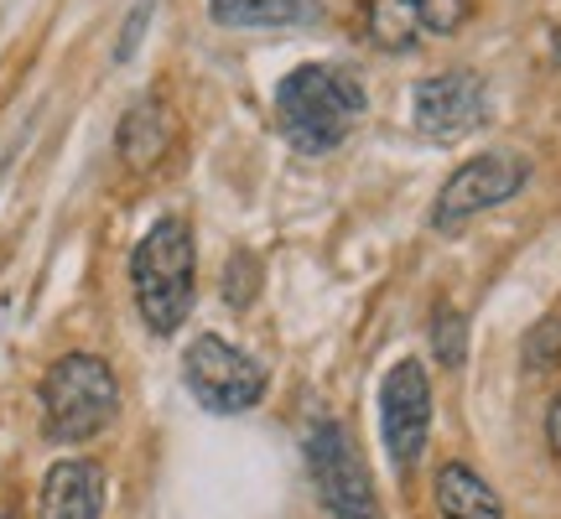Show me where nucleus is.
Instances as JSON below:
<instances>
[{
	"label": "nucleus",
	"instance_id": "nucleus-19",
	"mask_svg": "<svg viewBox=\"0 0 561 519\" xmlns=\"http://www.w3.org/2000/svg\"><path fill=\"white\" fill-rule=\"evenodd\" d=\"M551 58L561 62V32H557V37H551Z\"/></svg>",
	"mask_w": 561,
	"mask_h": 519
},
{
	"label": "nucleus",
	"instance_id": "nucleus-4",
	"mask_svg": "<svg viewBox=\"0 0 561 519\" xmlns=\"http://www.w3.org/2000/svg\"><path fill=\"white\" fill-rule=\"evenodd\" d=\"M301 452H307V473H312L318 504L328 515L380 519V494H375V478H369V462H364L359 441L343 420H312L307 437H301Z\"/></svg>",
	"mask_w": 561,
	"mask_h": 519
},
{
	"label": "nucleus",
	"instance_id": "nucleus-13",
	"mask_svg": "<svg viewBox=\"0 0 561 519\" xmlns=\"http://www.w3.org/2000/svg\"><path fill=\"white\" fill-rule=\"evenodd\" d=\"M432 494H437L442 519H504V499L494 494V483L473 473L468 462H442Z\"/></svg>",
	"mask_w": 561,
	"mask_h": 519
},
{
	"label": "nucleus",
	"instance_id": "nucleus-7",
	"mask_svg": "<svg viewBox=\"0 0 561 519\" xmlns=\"http://www.w3.org/2000/svg\"><path fill=\"white\" fill-rule=\"evenodd\" d=\"M380 431L396 473H411L426 452V437H432V380H426L421 359L390 364V374L380 384Z\"/></svg>",
	"mask_w": 561,
	"mask_h": 519
},
{
	"label": "nucleus",
	"instance_id": "nucleus-17",
	"mask_svg": "<svg viewBox=\"0 0 561 519\" xmlns=\"http://www.w3.org/2000/svg\"><path fill=\"white\" fill-rule=\"evenodd\" d=\"M151 16H157V0H136V11L125 16L121 42H115V62H130V58H136V47L146 42V26H151Z\"/></svg>",
	"mask_w": 561,
	"mask_h": 519
},
{
	"label": "nucleus",
	"instance_id": "nucleus-9",
	"mask_svg": "<svg viewBox=\"0 0 561 519\" xmlns=\"http://www.w3.org/2000/svg\"><path fill=\"white\" fill-rule=\"evenodd\" d=\"M473 16V0H364V37L380 53H411L426 37H453Z\"/></svg>",
	"mask_w": 561,
	"mask_h": 519
},
{
	"label": "nucleus",
	"instance_id": "nucleus-14",
	"mask_svg": "<svg viewBox=\"0 0 561 519\" xmlns=\"http://www.w3.org/2000/svg\"><path fill=\"white\" fill-rule=\"evenodd\" d=\"M432 354H437V364H447V369H458V364L468 359V322H462V312L437 307V318H432Z\"/></svg>",
	"mask_w": 561,
	"mask_h": 519
},
{
	"label": "nucleus",
	"instance_id": "nucleus-3",
	"mask_svg": "<svg viewBox=\"0 0 561 519\" xmlns=\"http://www.w3.org/2000/svg\"><path fill=\"white\" fill-rule=\"evenodd\" d=\"M193 280H198V244H193L187 219H157L130 255V291L157 338H172L187 322Z\"/></svg>",
	"mask_w": 561,
	"mask_h": 519
},
{
	"label": "nucleus",
	"instance_id": "nucleus-15",
	"mask_svg": "<svg viewBox=\"0 0 561 519\" xmlns=\"http://www.w3.org/2000/svg\"><path fill=\"white\" fill-rule=\"evenodd\" d=\"M520 359L530 374H551V369H557L561 364V318H541L530 333H525Z\"/></svg>",
	"mask_w": 561,
	"mask_h": 519
},
{
	"label": "nucleus",
	"instance_id": "nucleus-12",
	"mask_svg": "<svg viewBox=\"0 0 561 519\" xmlns=\"http://www.w3.org/2000/svg\"><path fill=\"white\" fill-rule=\"evenodd\" d=\"M208 16L229 32H286V26H318L322 0H208Z\"/></svg>",
	"mask_w": 561,
	"mask_h": 519
},
{
	"label": "nucleus",
	"instance_id": "nucleus-18",
	"mask_svg": "<svg viewBox=\"0 0 561 519\" xmlns=\"http://www.w3.org/2000/svg\"><path fill=\"white\" fill-rule=\"evenodd\" d=\"M546 441H551V452L561 458V395L551 400V411H546Z\"/></svg>",
	"mask_w": 561,
	"mask_h": 519
},
{
	"label": "nucleus",
	"instance_id": "nucleus-1",
	"mask_svg": "<svg viewBox=\"0 0 561 519\" xmlns=\"http://www.w3.org/2000/svg\"><path fill=\"white\" fill-rule=\"evenodd\" d=\"M369 115V94L343 62H301L276 83V130L297 157H333Z\"/></svg>",
	"mask_w": 561,
	"mask_h": 519
},
{
	"label": "nucleus",
	"instance_id": "nucleus-11",
	"mask_svg": "<svg viewBox=\"0 0 561 519\" xmlns=\"http://www.w3.org/2000/svg\"><path fill=\"white\" fill-rule=\"evenodd\" d=\"M115 146H121V161L130 172H157L161 161L172 157V146H178V115L167 109V100L146 94V100H136L125 109Z\"/></svg>",
	"mask_w": 561,
	"mask_h": 519
},
{
	"label": "nucleus",
	"instance_id": "nucleus-2",
	"mask_svg": "<svg viewBox=\"0 0 561 519\" xmlns=\"http://www.w3.org/2000/svg\"><path fill=\"white\" fill-rule=\"evenodd\" d=\"M42 437L58 447H83L121 416V380L100 354H62L37 384Z\"/></svg>",
	"mask_w": 561,
	"mask_h": 519
},
{
	"label": "nucleus",
	"instance_id": "nucleus-16",
	"mask_svg": "<svg viewBox=\"0 0 561 519\" xmlns=\"http://www.w3.org/2000/svg\"><path fill=\"white\" fill-rule=\"evenodd\" d=\"M261 291V260L250 255V250H234L229 265H224V301L229 307H250Z\"/></svg>",
	"mask_w": 561,
	"mask_h": 519
},
{
	"label": "nucleus",
	"instance_id": "nucleus-6",
	"mask_svg": "<svg viewBox=\"0 0 561 519\" xmlns=\"http://www.w3.org/2000/svg\"><path fill=\"white\" fill-rule=\"evenodd\" d=\"M525 182H530V161H525L520 151H483V157H468L453 177L442 182L437 203H432V229L453 234V229H462L468 219H479L489 208L510 203Z\"/></svg>",
	"mask_w": 561,
	"mask_h": 519
},
{
	"label": "nucleus",
	"instance_id": "nucleus-5",
	"mask_svg": "<svg viewBox=\"0 0 561 519\" xmlns=\"http://www.w3.org/2000/svg\"><path fill=\"white\" fill-rule=\"evenodd\" d=\"M182 380L198 395L203 411L214 416H240V411H255L265 395V369L244 348H234L219 333H198L182 354Z\"/></svg>",
	"mask_w": 561,
	"mask_h": 519
},
{
	"label": "nucleus",
	"instance_id": "nucleus-20",
	"mask_svg": "<svg viewBox=\"0 0 561 519\" xmlns=\"http://www.w3.org/2000/svg\"><path fill=\"white\" fill-rule=\"evenodd\" d=\"M0 519H16V515H11V509H0Z\"/></svg>",
	"mask_w": 561,
	"mask_h": 519
},
{
	"label": "nucleus",
	"instance_id": "nucleus-8",
	"mask_svg": "<svg viewBox=\"0 0 561 519\" xmlns=\"http://www.w3.org/2000/svg\"><path fill=\"white\" fill-rule=\"evenodd\" d=\"M489 120V83L473 68L432 73L411 89V125L426 140H462Z\"/></svg>",
	"mask_w": 561,
	"mask_h": 519
},
{
	"label": "nucleus",
	"instance_id": "nucleus-10",
	"mask_svg": "<svg viewBox=\"0 0 561 519\" xmlns=\"http://www.w3.org/2000/svg\"><path fill=\"white\" fill-rule=\"evenodd\" d=\"M104 515V468L94 458H62L42 478L37 519H100Z\"/></svg>",
	"mask_w": 561,
	"mask_h": 519
}]
</instances>
